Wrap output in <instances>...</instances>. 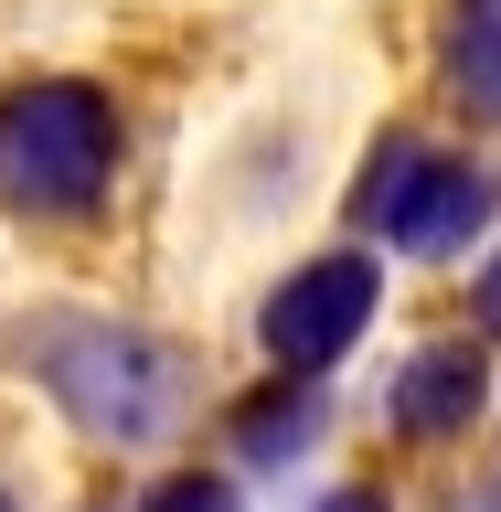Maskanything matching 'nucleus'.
<instances>
[{"instance_id": "obj_10", "label": "nucleus", "mask_w": 501, "mask_h": 512, "mask_svg": "<svg viewBox=\"0 0 501 512\" xmlns=\"http://www.w3.org/2000/svg\"><path fill=\"white\" fill-rule=\"evenodd\" d=\"M310 512H406V502H395L384 470H352V480H331V491H310Z\"/></svg>"}, {"instance_id": "obj_9", "label": "nucleus", "mask_w": 501, "mask_h": 512, "mask_svg": "<svg viewBox=\"0 0 501 512\" xmlns=\"http://www.w3.org/2000/svg\"><path fill=\"white\" fill-rule=\"evenodd\" d=\"M459 331H480V342L501 352V246H480L470 278H459Z\"/></svg>"}, {"instance_id": "obj_8", "label": "nucleus", "mask_w": 501, "mask_h": 512, "mask_svg": "<svg viewBox=\"0 0 501 512\" xmlns=\"http://www.w3.org/2000/svg\"><path fill=\"white\" fill-rule=\"evenodd\" d=\"M128 512H246V470H214V459H171V470L139 480Z\"/></svg>"}, {"instance_id": "obj_3", "label": "nucleus", "mask_w": 501, "mask_h": 512, "mask_svg": "<svg viewBox=\"0 0 501 512\" xmlns=\"http://www.w3.org/2000/svg\"><path fill=\"white\" fill-rule=\"evenodd\" d=\"M491 214H501L491 150L459 139V128H438V118L374 128V150L352 160V182H342V235H363L384 256H416V267L470 256L491 235Z\"/></svg>"}, {"instance_id": "obj_11", "label": "nucleus", "mask_w": 501, "mask_h": 512, "mask_svg": "<svg viewBox=\"0 0 501 512\" xmlns=\"http://www.w3.org/2000/svg\"><path fill=\"white\" fill-rule=\"evenodd\" d=\"M0 512H32V480L11 470V448H0Z\"/></svg>"}, {"instance_id": "obj_4", "label": "nucleus", "mask_w": 501, "mask_h": 512, "mask_svg": "<svg viewBox=\"0 0 501 512\" xmlns=\"http://www.w3.org/2000/svg\"><path fill=\"white\" fill-rule=\"evenodd\" d=\"M374 310H384V246L342 235V246H320V256H299V267L267 278V299H256V363L320 384L374 331Z\"/></svg>"}, {"instance_id": "obj_1", "label": "nucleus", "mask_w": 501, "mask_h": 512, "mask_svg": "<svg viewBox=\"0 0 501 512\" xmlns=\"http://www.w3.org/2000/svg\"><path fill=\"white\" fill-rule=\"evenodd\" d=\"M0 374L43 395V416L86 459H128V470L192 459V438L224 416V374L192 331L128 310V299H86V288L11 299L0 310Z\"/></svg>"}, {"instance_id": "obj_12", "label": "nucleus", "mask_w": 501, "mask_h": 512, "mask_svg": "<svg viewBox=\"0 0 501 512\" xmlns=\"http://www.w3.org/2000/svg\"><path fill=\"white\" fill-rule=\"evenodd\" d=\"M491 502H501V448H491Z\"/></svg>"}, {"instance_id": "obj_7", "label": "nucleus", "mask_w": 501, "mask_h": 512, "mask_svg": "<svg viewBox=\"0 0 501 512\" xmlns=\"http://www.w3.org/2000/svg\"><path fill=\"white\" fill-rule=\"evenodd\" d=\"M214 427L235 438V470H288V459H310V448H320L331 395H320L310 374H267V395H224Z\"/></svg>"}, {"instance_id": "obj_2", "label": "nucleus", "mask_w": 501, "mask_h": 512, "mask_svg": "<svg viewBox=\"0 0 501 512\" xmlns=\"http://www.w3.org/2000/svg\"><path fill=\"white\" fill-rule=\"evenodd\" d=\"M128 192V96L75 64L0 75V224L22 246H96Z\"/></svg>"}, {"instance_id": "obj_5", "label": "nucleus", "mask_w": 501, "mask_h": 512, "mask_svg": "<svg viewBox=\"0 0 501 512\" xmlns=\"http://www.w3.org/2000/svg\"><path fill=\"white\" fill-rule=\"evenodd\" d=\"M374 438L395 459H459V448L501 438V352L480 331H427V342L384 374V406H374Z\"/></svg>"}, {"instance_id": "obj_6", "label": "nucleus", "mask_w": 501, "mask_h": 512, "mask_svg": "<svg viewBox=\"0 0 501 512\" xmlns=\"http://www.w3.org/2000/svg\"><path fill=\"white\" fill-rule=\"evenodd\" d=\"M416 86L427 118L459 139H501V0H427L416 22Z\"/></svg>"}]
</instances>
